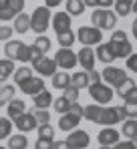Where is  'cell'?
I'll return each mask as SVG.
<instances>
[{
  "label": "cell",
  "instance_id": "obj_15",
  "mask_svg": "<svg viewBox=\"0 0 137 149\" xmlns=\"http://www.w3.org/2000/svg\"><path fill=\"white\" fill-rule=\"evenodd\" d=\"M109 47L113 50L115 58H127V56L133 52L129 40H109Z\"/></svg>",
  "mask_w": 137,
  "mask_h": 149
},
{
  "label": "cell",
  "instance_id": "obj_52",
  "mask_svg": "<svg viewBox=\"0 0 137 149\" xmlns=\"http://www.w3.org/2000/svg\"><path fill=\"white\" fill-rule=\"evenodd\" d=\"M46 8H55V6H59V4H63V0H45Z\"/></svg>",
  "mask_w": 137,
  "mask_h": 149
},
{
  "label": "cell",
  "instance_id": "obj_16",
  "mask_svg": "<svg viewBox=\"0 0 137 149\" xmlns=\"http://www.w3.org/2000/svg\"><path fill=\"white\" fill-rule=\"evenodd\" d=\"M14 125L18 127V131L20 133H28V131H32V129H36L38 127V123H36V119H34V115L28 111V113H24V115H20L16 121H14Z\"/></svg>",
  "mask_w": 137,
  "mask_h": 149
},
{
  "label": "cell",
  "instance_id": "obj_56",
  "mask_svg": "<svg viewBox=\"0 0 137 149\" xmlns=\"http://www.w3.org/2000/svg\"><path fill=\"white\" fill-rule=\"evenodd\" d=\"M99 149H113V147H111V145H101Z\"/></svg>",
  "mask_w": 137,
  "mask_h": 149
},
{
  "label": "cell",
  "instance_id": "obj_47",
  "mask_svg": "<svg viewBox=\"0 0 137 149\" xmlns=\"http://www.w3.org/2000/svg\"><path fill=\"white\" fill-rule=\"evenodd\" d=\"M113 149H137V147H135V143L129 139V141H119L117 145H113Z\"/></svg>",
  "mask_w": 137,
  "mask_h": 149
},
{
  "label": "cell",
  "instance_id": "obj_8",
  "mask_svg": "<svg viewBox=\"0 0 137 149\" xmlns=\"http://www.w3.org/2000/svg\"><path fill=\"white\" fill-rule=\"evenodd\" d=\"M101 77H103V81L109 85V87H119L125 79H127V74H125V71L123 69H119V67H105V71L101 73Z\"/></svg>",
  "mask_w": 137,
  "mask_h": 149
},
{
  "label": "cell",
  "instance_id": "obj_29",
  "mask_svg": "<svg viewBox=\"0 0 137 149\" xmlns=\"http://www.w3.org/2000/svg\"><path fill=\"white\" fill-rule=\"evenodd\" d=\"M14 87L12 85H4V87H0V107H4V105H8L10 101L14 99Z\"/></svg>",
  "mask_w": 137,
  "mask_h": 149
},
{
  "label": "cell",
  "instance_id": "obj_36",
  "mask_svg": "<svg viewBox=\"0 0 137 149\" xmlns=\"http://www.w3.org/2000/svg\"><path fill=\"white\" fill-rule=\"evenodd\" d=\"M16 61H20V63H28V61H32V50H30V45H20V49H18V54H16Z\"/></svg>",
  "mask_w": 137,
  "mask_h": 149
},
{
  "label": "cell",
  "instance_id": "obj_59",
  "mask_svg": "<svg viewBox=\"0 0 137 149\" xmlns=\"http://www.w3.org/2000/svg\"><path fill=\"white\" fill-rule=\"evenodd\" d=\"M0 149H8V147H2V145H0Z\"/></svg>",
  "mask_w": 137,
  "mask_h": 149
},
{
  "label": "cell",
  "instance_id": "obj_34",
  "mask_svg": "<svg viewBox=\"0 0 137 149\" xmlns=\"http://www.w3.org/2000/svg\"><path fill=\"white\" fill-rule=\"evenodd\" d=\"M133 87H135L133 79H129V77H127V79H125V81H123V83H121L119 87H115V89H117V97L125 99V97H127V93H129V91H131Z\"/></svg>",
  "mask_w": 137,
  "mask_h": 149
},
{
  "label": "cell",
  "instance_id": "obj_9",
  "mask_svg": "<svg viewBox=\"0 0 137 149\" xmlns=\"http://www.w3.org/2000/svg\"><path fill=\"white\" fill-rule=\"evenodd\" d=\"M18 87H20V91H22L24 95L34 97V95H38L41 91H45V79H43V77H30L28 81H24L22 85H18Z\"/></svg>",
  "mask_w": 137,
  "mask_h": 149
},
{
  "label": "cell",
  "instance_id": "obj_41",
  "mask_svg": "<svg viewBox=\"0 0 137 149\" xmlns=\"http://www.w3.org/2000/svg\"><path fill=\"white\" fill-rule=\"evenodd\" d=\"M123 109H125V117L127 119H137V103H125Z\"/></svg>",
  "mask_w": 137,
  "mask_h": 149
},
{
  "label": "cell",
  "instance_id": "obj_11",
  "mask_svg": "<svg viewBox=\"0 0 137 149\" xmlns=\"http://www.w3.org/2000/svg\"><path fill=\"white\" fill-rule=\"evenodd\" d=\"M77 58H79V65L83 67V71H95V61H97V56H95V50L91 47H83V49L77 52Z\"/></svg>",
  "mask_w": 137,
  "mask_h": 149
},
{
  "label": "cell",
  "instance_id": "obj_42",
  "mask_svg": "<svg viewBox=\"0 0 137 149\" xmlns=\"http://www.w3.org/2000/svg\"><path fill=\"white\" fill-rule=\"evenodd\" d=\"M12 32H14V28L12 26H0V42H8L10 40V36H12Z\"/></svg>",
  "mask_w": 137,
  "mask_h": 149
},
{
  "label": "cell",
  "instance_id": "obj_20",
  "mask_svg": "<svg viewBox=\"0 0 137 149\" xmlns=\"http://www.w3.org/2000/svg\"><path fill=\"white\" fill-rule=\"evenodd\" d=\"M32 103H34V109H48L50 105H52V95H50V91H41L38 95H34L32 97Z\"/></svg>",
  "mask_w": 137,
  "mask_h": 149
},
{
  "label": "cell",
  "instance_id": "obj_51",
  "mask_svg": "<svg viewBox=\"0 0 137 149\" xmlns=\"http://www.w3.org/2000/svg\"><path fill=\"white\" fill-rule=\"evenodd\" d=\"M83 4H85V6H91V8H99L101 0H83Z\"/></svg>",
  "mask_w": 137,
  "mask_h": 149
},
{
  "label": "cell",
  "instance_id": "obj_24",
  "mask_svg": "<svg viewBox=\"0 0 137 149\" xmlns=\"http://www.w3.org/2000/svg\"><path fill=\"white\" fill-rule=\"evenodd\" d=\"M28 147V139L24 133H16L8 137V149H26Z\"/></svg>",
  "mask_w": 137,
  "mask_h": 149
},
{
  "label": "cell",
  "instance_id": "obj_53",
  "mask_svg": "<svg viewBox=\"0 0 137 149\" xmlns=\"http://www.w3.org/2000/svg\"><path fill=\"white\" fill-rule=\"evenodd\" d=\"M52 149H68V145H67V141H55Z\"/></svg>",
  "mask_w": 137,
  "mask_h": 149
},
{
  "label": "cell",
  "instance_id": "obj_12",
  "mask_svg": "<svg viewBox=\"0 0 137 149\" xmlns=\"http://www.w3.org/2000/svg\"><path fill=\"white\" fill-rule=\"evenodd\" d=\"M97 141H99V145H111L113 147V145L119 143V131L113 129V127H105V129L99 131Z\"/></svg>",
  "mask_w": 137,
  "mask_h": 149
},
{
  "label": "cell",
  "instance_id": "obj_43",
  "mask_svg": "<svg viewBox=\"0 0 137 149\" xmlns=\"http://www.w3.org/2000/svg\"><path fill=\"white\" fill-rule=\"evenodd\" d=\"M125 63H127V69H129L131 73H137V54L135 52H131V54L125 58Z\"/></svg>",
  "mask_w": 137,
  "mask_h": 149
},
{
  "label": "cell",
  "instance_id": "obj_45",
  "mask_svg": "<svg viewBox=\"0 0 137 149\" xmlns=\"http://www.w3.org/2000/svg\"><path fill=\"white\" fill-rule=\"evenodd\" d=\"M8 6H10L16 14H20L24 10V0H8Z\"/></svg>",
  "mask_w": 137,
  "mask_h": 149
},
{
  "label": "cell",
  "instance_id": "obj_6",
  "mask_svg": "<svg viewBox=\"0 0 137 149\" xmlns=\"http://www.w3.org/2000/svg\"><path fill=\"white\" fill-rule=\"evenodd\" d=\"M55 61H57V67H61L63 71H68V69H73L77 63H79V58H77V52H73L71 49H61L57 50V54H55Z\"/></svg>",
  "mask_w": 137,
  "mask_h": 149
},
{
  "label": "cell",
  "instance_id": "obj_54",
  "mask_svg": "<svg viewBox=\"0 0 137 149\" xmlns=\"http://www.w3.org/2000/svg\"><path fill=\"white\" fill-rule=\"evenodd\" d=\"M131 30H133V36H135V38H137V20H135V22H133V26H131Z\"/></svg>",
  "mask_w": 137,
  "mask_h": 149
},
{
  "label": "cell",
  "instance_id": "obj_2",
  "mask_svg": "<svg viewBox=\"0 0 137 149\" xmlns=\"http://www.w3.org/2000/svg\"><path fill=\"white\" fill-rule=\"evenodd\" d=\"M91 22L97 28H105V30H115L117 26V14L113 10H107V8H99V10H93L91 14Z\"/></svg>",
  "mask_w": 137,
  "mask_h": 149
},
{
  "label": "cell",
  "instance_id": "obj_37",
  "mask_svg": "<svg viewBox=\"0 0 137 149\" xmlns=\"http://www.w3.org/2000/svg\"><path fill=\"white\" fill-rule=\"evenodd\" d=\"M30 113L34 115V119H36V123H38V125H45V123L50 121V113H48L46 109H32Z\"/></svg>",
  "mask_w": 137,
  "mask_h": 149
},
{
  "label": "cell",
  "instance_id": "obj_58",
  "mask_svg": "<svg viewBox=\"0 0 137 149\" xmlns=\"http://www.w3.org/2000/svg\"><path fill=\"white\" fill-rule=\"evenodd\" d=\"M131 141H133V143H135V147H137V137H133V139H131Z\"/></svg>",
  "mask_w": 137,
  "mask_h": 149
},
{
  "label": "cell",
  "instance_id": "obj_33",
  "mask_svg": "<svg viewBox=\"0 0 137 149\" xmlns=\"http://www.w3.org/2000/svg\"><path fill=\"white\" fill-rule=\"evenodd\" d=\"M52 109L57 111V113H61V115H65L71 111V101L65 99V97H59V99L52 101Z\"/></svg>",
  "mask_w": 137,
  "mask_h": 149
},
{
  "label": "cell",
  "instance_id": "obj_46",
  "mask_svg": "<svg viewBox=\"0 0 137 149\" xmlns=\"http://www.w3.org/2000/svg\"><path fill=\"white\" fill-rule=\"evenodd\" d=\"M71 113H75V115L83 117V113H85V107H83V105H79V101H77V103H71Z\"/></svg>",
  "mask_w": 137,
  "mask_h": 149
},
{
  "label": "cell",
  "instance_id": "obj_48",
  "mask_svg": "<svg viewBox=\"0 0 137 149\" xmlns=\"http://www.w3.org/2000/svg\"><path fill=\"white\" fill-rule=\"evenodd\" d=\"M111 40H127V32L125 30H113Z\"/></svg>",
  "mask_w": 137,
  "mask_h": 149
},
{
  "label": "cell",
  "instance_id": "obj_38",
  "mask_svg": "<svg viewBox=\"0 0 137 149\" xmlns=\"http://www.w3.org/2000/svg\"><path fill=\"white\" fill-rule=\"evenodd\" d=\"M38 137L41 139H55V129H52V125H38Z\"/></svg>",
  "mask_w": 137,
  "mask_h": 149
},
{
  "label": "cell",
  "instance_id": "obj_10",
  "mask_svg": "<svg viewBox=\"0 0 137 149\" xmlns=\"http://www.w3.org/2000/svg\"><path fill=\"white\" fill-rule=\"evenodd\" d=\"M97 123L105 125V127H111V125H115V123H123V119H121V115H119V109H117V107H103Z\"/></svg>",
  "mask_w": 137,
  "mask_h": 149
},
{
  "label": "cell",
  "instance_id": "obj_40",
  "mask_svg": "<svg viewBox=\"0 0 137 149\" xmlns=\"http://www.w3.org/2000/svg\"><path fill=\"white\" fill-rule=\"evenodd\" d=\"M63 97L68 99L71 103H77V101H79V89H75V87L71 85V87H67V89L63 91Z\"/></svg>",
  "mask_w": 137,
  "mask_h": 149
},
{
  "label": "cell",
  "instance_id": "obj_35",
  "mask_svg": "<svg viewBox=\"0 0 137 149\" xmlns=\"http://www.w3.org/2000/svg\"><path fill=\"white\" fill-rule=\"evenodd\" d=\"M20 40H8L6 42V47H4V52H6V58H16V54H18V49H20Z\"/></svg>",
  "mask_w": 137,
  "mask_h": 149
},
{
  "label": "cell",
  "instance_id": "obj_3",
  "mask_svg": "<svg viewBox=\"0 0 137 149\" xmlns=\"http://www.w3.org/2000/svg\"><path fill=\"white\" fill-rule=\"evenodd\" d=\"M101 38H103V30L97 28V26H81L77 30V40L83 42V47L101 45Z\"/></svg>",
  "mask_w": 137,
  "mask_h": 149
},
{
  "label": "cell",
  "instance_id": "obj_32",
  "mask_svg": "<svg viewBox=\"0 0 137 149\" xmlns=\"http://www.w3.org/2000/svg\"><path fill=\"white\" fill-rule=\"evenodd\" d=\"M12 77H14V83H16V85H22L24 81H28V79L32 77V69H30V67H20V69L14 71Z\"/></svg>",
  "mask_w": 137,
  "mask_h": 149
},
{
  "label": "cell",
  "instance_id": "obj_21",
  "mask_svg": "<svg viewBox=\"0 0 137 149\" xmlns=\"http://www.w3.org/2000/svg\"><path fill=\"white\" fill-rule=\"evenodd\" d=\"M14 32H18V34H24V32H28L30 30V16L26 14V12H20L16 18H14Z\"/></svg>",
  "mask_w": 137,
  "mask_h": 149
},
{
  "label": "cell",
  "instance_id": "obj_5",
  "mask_svg": "<svg viewBox=\"0 0 137 149\" xmlns=\"http://www.w3.org/2000/svg\"><path fill=\"white\" fill-rule=\"evenodd\" d=\"M91 143V137L87 131H81V129H73L67 137V145L68 149H87Z\"/></svg>",
  "mask_w": 137,
  "mask_h": 149
},
{
  "label": "cell",
  "instance_id": "obj_18",
  "mask_svg": "<svg viewBox=\"0 0 137 149\" xmlns=\"http://www.w3.org/2000/svg\"><path fill=\"white\" fill-rule=\"evenodd\" d=\"M6 111H8V117H10L12 121H16L20 115L26 113V103H24L22 99H12L10 103H8Z\"/></svg>",
  "mask_w": 137,
  "mask_h": 149
},
{
  "label": "cell",
  "instance_id": "obj_55",
  "mask_svg": "<svg viewBox=\"0 0 137 149\" xmlns=\"http://www.w3.org/2000/svg\"><path fill=\"white\" fill-rule=\"evenodd\" d=\"M131 10H133V12H135V14H137V0H135V2H133V4H131Z\"/></svg>",
  "mask_w": 137,
  "mask_h": 149
},
{
  "label": "cell",
  "instance_id": "obj_4",
  "mask_svg": "<svg viewBox=\"0 0 137 149\" xmlns=\"http://www.w3.org/2000/svg\"><path fill=\"white\" fill-rule=\"evenodd\" d=\"M89 95L97 105H107V103H111L115 91L107 83H95V85H89Z\"/></svg>",
  "mask_w": 137,
  "mask_h": 149
},
{
  "label": "cell",
  "instance_id": "obj_30",
  "mask_svg": "<svg viewBox=\"0 0 137 149\" xmlns=\"http://www.w3.org/2000/svg\"><path fill=\"white\" fill-rule=\"evenodd\" d=\"M67 10L71 16H81L85 12V4L83 0H67Z\"/></svg>",
  "mask_w": 137,
  "mask_h": 149
},
{
  "label": "cell",
  "instance_id": "obj_17",
  "mask_svg": "<svg viewBox=\"0 0 137 149\" xmlns=\"http://www.w3.org/2000/svg\"><path fill=\"white\" fill-rule=\"evenodd\" d=\"M79 121H81V117L68 111L65 115H61V119H59V129H61V131H73V129H77Z\"/></svg>",
  "mask_w": 137,
  "mask_h": 149
},
{
  "label": "cell",
  "instance_id": "obj_13",
  "mask_svg": "<svg viewBox=\"0 0 137 149\" xmlns=\"http://www.w3.org/2000/svg\"><path fill=\"white\" fill-rule=\"evenodd\" d=\"M52 28H55L57 34L71 30V14H68V12H63V10L57 12V14L52 16Z\"/></svg>",
  "mask_w": 137,
  "mask_h": 149
},
{
  "label": "cell",
  "instance_id": "obj_26",
  "mask_svg": "<svg viewBox=\"0 0 137 149\" xmlns=\"http://www.w3.org/2000/svg\"><path fill=\"white\" fill-rule=\"evenodd\" d=\"M101 105H97V103H93V105H85V113H83V117L87 119V121H91V123H97L99 121V115H101Z\"/></svg>",
  "mask_w": 137,
  "mask_h": 149
},
{
  "label": "cell",
  "instance_id": "obj_44",
  "mask_svg": "<svg viewBox=\"0 0 137 149\" xmlns=\"http://www.w3.org/2000/svg\"><path fill=\"white\" fill-rule=\"evenodd\" d=\"M52 139H36V143H34V149H52Z\"/></svg>",
  "mask_w": 137,
  "mask_h": 149
},
{
  "label": "cell",
  "instance_id": "obj_39",
  "mask_svg": "<svg viewBox=\"0 0 137 149\" xmlns=\"http://www.w3.org/2000/svg\"><path fill=\"white\" fill-rule=\"evenodd\" d=\"M113 6H115V10H117V16H127V14L131 12V4H127V2L117 0Z\"/></svg>",
  "mask_w": 137,
  "mask_h": 149
},
{
  "label": "cell",
  "instance_id": "obj_25",
  "mask_svg": "<svg viewBox=\"0 0 137 149\" xmlns=\"http://www.w3.org/2000/svg\"><path fill=\"white\" fill-rule=\"evenodd\" d=\"M71 85H73L75 89H79V91L85 89V87H89V74H87V71L71 74Z\"/></svg>",
  "mask_w": 137,
  "mask_h": 149
},
{
  "label": "cell",
  "instance_id": "obj_27",
  "mask_svg": "<svg viewBox=\"0 0 137 149\" xmlns=\"http://www.w3.org/2000/svg\"><path fill=\"white\" fill-rule=\"evenodd\" d=\"M75 40H77V34H75L73 30H67V32L57 34V42H59L63 49H71V47L75 45Z\"/></svg>",
  "mask_w": 137,
  "mask_h": 149
},
{
  "label": "cell",
  "instance_id": "obj_50",
  "mask_svg": "<svg viewBox=\"0 0 137 149\" xmlns=\"http://www.w3.org/2000/svg\"><path fill=\"white\" fill-rule=\"evenodd\" d=\"M125 103H137V85L127 93V97H125Z\"/></svg>",
  "mask_w": 137,
  "mask_h": 149
},
{
  "label": "cell",
  "instance_id": "obj_14",
  "mask_svg": "<svg viewBox=\"0 0 137 149\" xmlns=\"http://www.w3.org/2000/svg\"><path fill=\"white\" fill-rule=\"evenodd\" d=\"M50 49V38L45 36V34H41L32 45H30V50H32V58H41V56H45L46 52Z\"/></svg>",
  "mask_w": 137,
  "mask_h": 149
},
{
  "label": "cell",
  "instance_id": "obj_7",
  "mask_svg": "<svg viewBox=\"0 0 137 149\" xmlns=\"http://www.w3.org/2000/svg\"><path fill=\"white\" fill-rule=\"evenodd\" d=\"M32 69L43 77H52L57 73V61L55 58H46V56H41V58H32Z\"/></svg>",
  "mask_w": 137,
  "mask_h": 149
},
{
  "label": "cell",
  "instance_id": "obj_28",
  "mask_svg": "<svg viewBox=\"0 0 137 149\" xmlns=\"http://www.w3.org/2000/svg\"><path fill=\"white\" fill-rule=\"evenodd\" d=\"M121 133H123L127 139L137 137V119H125V121H123V129H121Z\"/></svg>",
  "mask_w": 137,
  "mask_h": 149
},
{
  "label": "cell",
  "instance_id": "obj_19",
  "mask_svg": "<svg viewBox=\"0 0 137 149\" xmlns=\"http://www.w3.org/2000/svg\"><path fill=\"white\" fill-rule=\"evenodd\" d=\"M95 56H97V61H101V63H105V65H109V63H113L115 61V54L111 47H109V42H103V45H97V49H95Z\"/></svg>",
  "mask_w": 137,
  "mask_h": 149
},
{
  "label": "cell",
  "instance_id": "obj_57",
  "mask_svg": "<svg viewBox=\"0 0 137 149\" xmlns=\"http://www.w3.org/2000/svg\"><path fill=\"white\" fill-rule=\"evenodd\" d=\"M121 2H127V4H133L135 0H121Z\"/></svg>",
  "mask_w": 137,
  "mask_h": 149
},
{
  "label": "cell",
  "instance_id": "obj_22",
  "mask_svg": "<svg viewBox=\"0 0 137 149\" xmlns=\"http://www.w3.org/2000/svg\"><path fill=\"white\" fill-rule=\"evenodd\" d=\"M52 87H55V89H61V91H65L67 87H71V74H68L67 71L55 73V74H52Z\"/></svg>",
  "mask_w": 137,
  "mask_h": 149
},
{
  "label": "cell",
  "instance_id": "obj_31",
  "mask_svg": "<svg viewBox=\"0 0 137 149\" xmlns=\"http://www.w3.org/2000/svg\"><path fill=\"white\" fill-rule=\"evenodd\" d=\"M12 119L10 117H0V141L2 139H8L10 133H12Z\"/></svg>",
  "mask_w": 137,
  "mask_h": 149
},
{
  "label": "cell",
  "instance_id": "obj_49",
  "mask_svg": "<svg viewBox=\"0 0 137 149\" xmlns=\"http://www.w3.org/2000/svg\"><path fill=\"white\" fill-rule=\"evenodd\" d=\"M89 85H95V83H101V73H97V71H89Z\"/></svg>",
  "mask_w": 137,
  "mask_h": 149
},
{
  "label": "cell",
  "instance_id": "obj_23",
  "mask_svg": "<svg viewBox=\"0 0 137 149\" xmlns=\"http://www.w3.org/2000/svg\"><path fill=\"white\" fill-rule=\"evenodd\" d=\"M14 61L12 58H0V83H4L10 74H14Z\"/></svg>",
  "mask_w": 137,
  "mask_h": 149
},
{
  "label": "cell",
  "instance_id": "obj_1",
  "mask_svg": "<svg viewBox=\"0 0 137 149\" xmlns=\"http://www.w3.org/2000/svg\"><path fill=\"white\" fill-rule=\"evenodd\" d=\"M48 26H50V8L36 6L34 12L30 14V30H34L36 34H45Z\"/></svg>",
  "mask_w": 137,
  "mask_h": 149
}]
</instances>
